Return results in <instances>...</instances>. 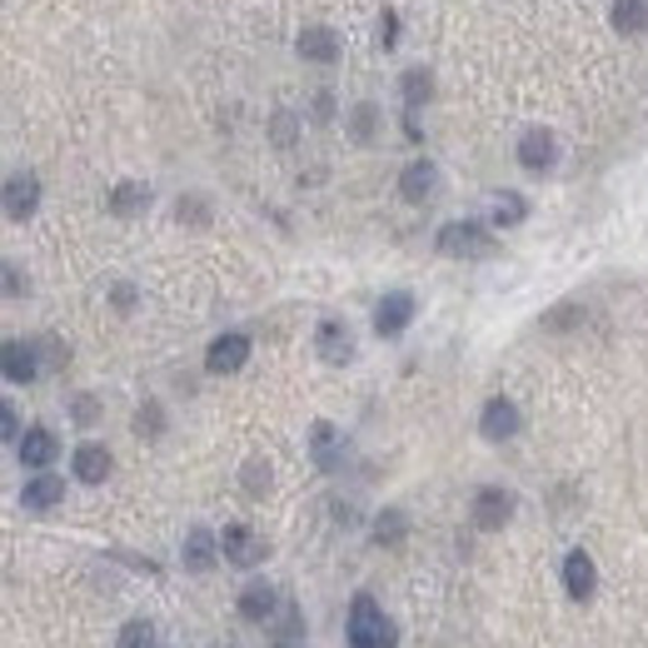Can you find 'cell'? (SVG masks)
Listing matches in <instances>:
<instances>
[{"instance_id":"cell-1","label":"cell","mask_w":648,"mask_h":648,"mask_svg":"<svg viewBox=\"0 0 648 648\" xmlns=\"http://www.w3.org/2000/svg\"><path fill=\"white\" fill-rule=\"evenodd\" d=\"M394 644H400V634L384 618V608L369 594H359L355 608H349V648H394Z\"/></svg>"},{"instance_id":"cell-2","label":"cell","mask_w":648,"mask_h":648,"mask_svg":"<svg viewBox=\"0 0 648 648\" xmlns=\"http://www.w3.org/2000/svg\"><path fill=\"white\" fill-rule=\"evenodd\" d=\"M439 255L484 259V255H494V239L484 235V225H479V220H454V225L439 230Z\"/></svg>"},{"instance_id":"cell-3","label":"cell","mask_w":648,"mask_h":648,"mask_svg":"<svg viewBox=\"0 0 648 648\" xmlns=\"http://www.w3.org/2000/svg\"><path fill=\"white\" fill-rule=\"evenodd\" d=\"M220 554H225L230 563H235V569H255L259 559H265V539H259L255 529H245V524H230L225 534H220Z\"/></svg>"},{"instance_id":"cell-4","label":"cell","mask_w":648,"mask_h":648,"mask_svg":"<svg viewBox=\"0 0 648 648\" xmlns=\"http://www.w3.org/2000/svg\"><path fill=\"white\" fill-rule=\"evenodd\" d=\"M410 320H414V294H404V290L384 294V300L375 304V335L379 339L404 335V329H410Z\"/></svg>"},{"instance_id":"cell-5","label":"cell","mask_w":648,"mask_h":648,"mask_svg":"<svg viewBox=\"0 0 648 648\" xmlns=\"http://www.w3.org/2000/svg\"><path fill=\"white\" fill-rule=\"evenodd\" d=\"M509 518H514V494L509 489H479L474 494V524L479 529H504Z\"/></svg>"},{"instance_id":"cell-6","label":"cell","mask_w":648,"mask_h":648,"mask_svg":"<svg viewBox=\"0 0 648 648\" xmlns=\"http://www.w3.org/2000/svg\"><path fill=\"white\" fill-rule=\"evenodd\" d=\"M35 205H41V180L35 175H11L5 180V215L21 225V220L35 215Z\"/></svg>"},{"instance_id":"cell-7","label":"cell","mask_w":648,"mask_h":648,"mask_svg":"<svg viewBox=\"0 0 648 648\" xmlns=\"http://www.w3.org/2000/svg\"><path fill=\"white\" fill-rule=\"evenodd\" d=\"M245 359H249V339L245 335H220L215 345H210V355H205V369L210 375H235V369H245Z\"/></svg>"},{"instance_id":"cell-8","label":"cell","mask_w":648,"mask_h":648,"mask_svg":"<svg viewBox=\"0 0 648 648\" xmlns=\"http://www.w3.org/2000/svg\"><path fill=\"white\" fill-rule=\"evenodd\" d=\"M518 424H524V420H518V410L509 400H489L484 414H479V434H484V439H494V444L514 439Z\"/></svg>"},{"instance_id":"cell-9","label":"cell","mask_w":648,"mask_h":648,"mask_svg":"<svg viewBox=\"0 0 648 648\" xmlns=\"http://www.w3.org/2000/svg\"><path fill=\"white\" fill-rule=\"evenodd\" d=\"M563 589H569V599H594L599 569H594V559H589L583 549H573L569 559H563Z\"/></svg>"},{"instance_id":"cell-10","label":"cell","mask_w":648,"mask_h":648,"mask_svg":"<svg viewBox=\"0 0 648 648\" xmlns=\"http://www.w3.org/2000/svg\"><path fill=\"white\" fill-rule=\"evenodd\" d=\"M554 160H559V141H554L549 130H529L518 141V165L524 170H554Z\"/></svg>"},{"instance_id":"cell-11","label":"cell","mask_w":648,"mask_h":648,"mask_svg":"<svg viewBox=\"0 0 648 648\" xmlns=\"http://www.w3.org/2000/svg\"><path fill=\"white\" fill-rule=\"evenodd\" d=\"M294 51H300V60H314V65H329L339 55V41L329 25H304L300 41H294Z\"/></svg>"},{"instance_id":"cell-12","label":"cell","mask_w":648,"mask_h":648,"mask_svg":"<svg viewBox=\"0 0 648 648\" xmlns=\"http://www.w3.org/2000/svg\"><path fill=\"white\" fill-rule=\"evenodd\" d=\"M314 345H320V355L329 359V365H349V359H355V335H349L339 320H324Z\"/></svg>"},{"instance_id":"cell-13","label":"cell","mask_w":648,"mask_h":648,"mask_svg":"<svg viewBox=\"0 0 648 648\" xmlns=\"http://www.w3.org/2000/svg\"><path fill=\"white\" fill-rule=\"evenodd\" d=\"M434 190H439V170H434L429 160H414L410 170L400 175V194L410 200V205H424V200H434Z\"/></svg>"},{"instance_id":"cell-14","label":"cell","mask_w":648,"mask_h":648,"mask_svg":"<svg viewBox=\"0 0 648 648\" xmlns=\"http://www.w3.org/2000/svg\"><path fill=\"white\" fill-rule=\"evenodd\" d=\"M15 449H21V465H25V469H51V465H55V454H60V444H55L51 429H25Z\"/></svg>"},{"instance_id":"cell-15","label":"cell","mask_w":648,"mask_h":648,"mask_svg":"<svg viewBox=\"0 0 648 648\" xmlns=\"http://www.w3.org/2000/svg\"><path fill=\"white\" fill-rule=\"evenodd\" d=\"M60 499H65V479H60V474H45V469L31 479V484L21 489V504H25V509H35V514H45V509H55V504H60Z\"/></svg>"},{"instance_id":"cell-16","label":"cell","mask_w":648,"mask_h":648,"mask_svg":"<svg viewBox=\"0 0 648 648\" xmlns=\"http://www.w3.org/2000/svg\"><path fill=\"white\" fill-rule=\"evenodd\" d=\"M0 365H5V379H11V384H31V379L41 375V359H35V345H25V339H11V345H5V359H0Z\"/></svg>"},{"instance_id":"cell-17","label":"cell","mask_w":648,"mask_h":648,"mask_svg":"<svg viewBox=\"0 0 648 648\" xmlns=\"http://www.w3.org/2000/svg\"><path fill=\"white\" fill-rule=\"evenodd\" d=\"M275 604H280V594H275L270 583H245V594H239V618L265 624V618L275 614Z\"/></svg>"},{"instance_id":"cell-18","label":"cell","mask_w":648,"mask_h":648,"mask_svg":"<svg viewBox=\"0 0 648 648\" xmlns=\"http://www.w3.org/2000/svg\"><path fill=\"white\" fill-rule=\"evenodd\" d=\"M110 474V449L105 444H80L76 449V479L80 484H100Z\"/></svg>"},{"instance_id":"cell-19","label":"cell","mask_w":648,"mask_h":648,"mask_svg":"<svg viewBox=\"0 0 648 648\" xmlns=\"http://www.w3.org/2000/svg\"><path fill=\"white\" fill-rule=\"evenodd\" d=\"M215 549H220V539L210 529H190V539H185V569H194V573L215 569Z\"/></svg>"},{"instance_id":"cell-20","label":"cell","mask_w":648,"mask_h":648,"mask_svg":"<svg viewBox=\"0 0 648 648\" xmlns=\"http://www.w3.org/2000/svg\"><path fill=\"white\" fill-rule=\"evenodd\" d=\"M524 215H529V205H524V200H518L514 190L494 194V205H489V220H494L499 230H514V225H524Z\"/></svg>"},{"instance_id":"cell-21","label":"cell","mask_w":648,"mask_h":648,"mask_svg":"<svg viewBox=\"0 0 648 648\" xmlns=\"http://www.w3.org/2000/svg\"><path fill=\"white\" fill-rule=\"evenodd\" d=\"M145 205H150V185H141V180H125L110 194V210H115V215H135V210H145Z\"/></svg>"},{"instance_id":"cell-22","label":"cell","mask_w":648,"mask_h":648,"mask_svg":"<svg viewBox=\"0 0 648 648\" xmlns=\"http://www.w3.org/2000/svg\"><path fill=\"white\" fill-rule=\"evenodd\" d=\"M648 25V0H614V31L638 35Z\"/></svg>"},{"instance_id":"cell-23","label":"cell","mask_w":648,"mask_h":648,"mask_svg":"<svg viewBox=\"0 0 648 648\" xmlns=\"http://www.w3.org/2000/svg\"><path fill=\"white\" fill-rule=\"evenodd\" d=\"M120 648H155V628H150V618H130V624L120 628Z\"/></svg>"},{"instance_id":"cell-24","label":"cell","mask_w":648,"mask_h":648,"mask_svg":"<svg viewBox=\"0 0 648 648\" xmlns=\"http://www.w3.org/2000/svg\"><path fill=\"white\" fill-rule=\"evenodd\" d=\"M375 539L379 544H400L404 539V514L400 509H384V514L375 518Z\"/></svg>"},{"instance_id":"cell-25","label":"cell","mask_w":648,"mask_h":648,"mask_svg":"<svg viewBox=\"0 0 648 648\" xmlns=\"http://www.w3.org/2000/svg\"><path fill=\"white\" fill-rule=\"evenodd\" d=\"M429 90H434V80L424 76V70H410V76H404V105L420 110L424 100H429Z\"/></svg>"},{"instance_id":"cell-26","label":"cell","mask_w":648,"mask_h":648,"mask_svg":"<svg viewBox=\"0 0 648 648\" xmlns=\"http://www.w3.org/2000/svg\"><path fill=\"white\" fill-rule=\"evenodd\" d=\"M314 454H320V469H335V429L329 424H314Z\"/></svg>"},{"instance_id":"cell-27","label":"cell","mask_w":648,"mask_h":648,"mask_svg":"<svg viewBox=\"0 0 648 648\" xmlns=\"http://www.w3.org/2000/svg\"><path fill=\"white\" fill-rule=\"evenodd\" d=\"M245 489L249 494H265V489H270V465H265V459H249L245 465Z\"/></svg>"},{"instance_id":"cell-28","label":"cell","mask_w":648,"mask_h":648,"mask_svg":"<svg viewBox=\"0 0 648 648\" xmlns=\"http://www.w3.org/2000/svg\"><path fill=\"white\" fill-rule=\"evenodd\" d=\"M135 429H141V434H150V439H155V434H160V404H150V410H141V420H135Z\"/></svg>"},{"instance_id":"cell-29","label":"cell","mask_w":648,"mask_h":648,"mask_svg":"<svg viewBox=\"0 0 648 648\" xmlns=\"http://www.w3.org/2000/svg\"><path fill=\"white\" fill-rule=\"evenodd\" d=\"M0 434H5V439H15V444H21V424H15V410H11V404L0 410Z\"/></svg>"},{"instance_id":"cell-30","label":"cell","mask_w":648,"mask_h":648,"mask_svg":"<svg viewBox=\"0 0 648 648\" xmlns=\"http://www.w3.org/2000/svg\"><path fill=\"white\" fill-rule=\"evenodd\" d=\"M394 35H400V25H394V11H384V15H379V41L394 45Z\"/></svg>"}]
</instances>
